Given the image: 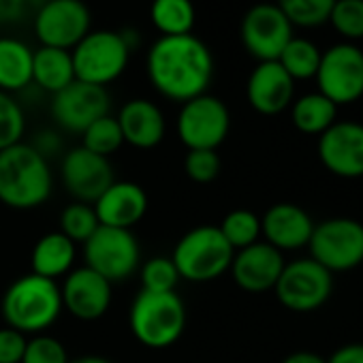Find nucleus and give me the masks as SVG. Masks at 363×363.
I'll list each match as a JSON object with an SVG mask.
<instances>
[{
    "label": "nucleus",
    "instance_id": "3",
    "mask_svg": "<svg viewBox=\"0 0 363 363\" xmlns=\"http://www.w3.org/2000/svg\"><path fill=\"white\" fill-rule=\"evenodd\" d=\"M62 310L60 284L33 272L11 282L0 301V314L7 327L24 335L48 333Z\"/></svg>",
    "mask_w": 363,
    "mask_h": 363
},
{
    "label": "nucleus",
    "instance_id": "13",
    "mask_svg": "<svg viewBox=\"0 0 363 363\" xmlns=\"http://www.w3.org/2000/svg\"><path fill=\"white\" fill-rule=\"evenodd\" d=\"M240 39L252 58L259 62H274L293 39V24L276 3H259L242 18Z\"/></svg>",
    "mask_w": 363,
    "mask_h": 363
},
{
    "label": "nucleus",
    "instance_id": "12",
    "mask_svg": "<svg viewBox=\"0 0 363 363\" xmlns=\"http://www.w3.org/2000/svg\"><path fill=\"white\" fill-rule=\"evenodd\" d=\"M318 92L335 107L350 105L363 96V50L352 43H337L323 52L314 75Z\"/></svg>",
    "mask_w": 363,
    "mask_h": 363
},
{
    "label": "nucleus",
    "instance_id": "25",
    "mask_svg": "<svg viewBox=\"0 0 363 363\" xmlns=\"http://www.w3.org/2000/svg\"><path fill=\"white\" fill-rule=\"evenodd\" d=\"M75 82L73 58L69 50L37 48L33 54V86L41 92L56 94Z\"/></svg>",
    "mask_w": 363,
    "mask_h": 363
},
{
    "label": "nucleus",
    "instance_id": "17",
    "mask_svg": "<svg viewBox=\"0 0 363 363\" xmlns=\"http://www.w3.org/2000/svg\"><path fill=\"white\" fill-rule=\"evenodd\" d=\"M111 282L90 267H75L65 276L60 286L62 308L79 320H96L107 314L111 306Z\"/></svg>",
    "mask_w": 363,
    "mask_h": 363
},
{
    "label": "nucleus",
    "instance_id": "32",
    "mask_svg": "<svg viewBox=\"0 0 363 363\" xmlns=\"http://www.w3.org/2000/svg\"><path fill=\"white\" fill-rule=\"evenodd\" d=\"M276 5L293 26L314 28L329 22L335 0H276Z\"/></svg>",
    "mask_w": 363,
    "mask_h": 363
},
{
    "label": "nucleus",
    "instance_id": "38",
    "mask_svg": "<svg viewBox=\"0 0 363 363\" xmlns=\"http://www.w3.org/2000/svg\"><path fill=\"white\" fill-rule=\"evenodd\" d=\"M45 0H0V24H20L33 20Z\"/></svg>",
    "mask_w": 363,
    "mask_h": 363
},
{
    "label": "nucleus",
    "instance_id": "2",
    "mask_svg": "<svg viewBox=\"0 0 363 363\" xmlns=\"http://www.w3.org/2000/svg\"><path fill=\"white\" fill-rule=\"evenodd\" d=\"M54 191L50 160L30 143H16L0 152V203L28 212L41 208Z\"/></svg>",
    "mask_w": 363,
    "mask_h": 363
},
{
    "label": "nucleus",
    "instance_id": "29",
    "mask_svg": "<svg viewBox=\"0 0 363 363\" xmlns=\"http://www.w3.org/2000/svg\"><path fill=\"white\" fill-rule=\"evenodd\" d=\"M218 229L235 252L261 242V218L244 208L229 212L218 225Z\"/></svg>",
    "mask_w": 363,
    "mask_h": 363
},
{
    "label": "nucleus",
    "instance_id": "22",
    "mask_svg": "<svg viewBox=\"0 0 363 363\" xmlns=\"http://www.w3.org/2000/svg\"><path fill=\"white\" fill-rule=\"evenodd\" d=\"M124 143L137 150H152L162 143L167 135V120L162 109L150 99L126 101L116 116Z\"/></svg>",
    "mask_w": 363,
    "mask_h": 363
},
{
    "label": "nucleus",
    "instance_id": "24",
    "mask_svg": "<svg viewBox=\"0 0 363 363\" xmlns=\"http://www.w3.org/2000/svg\"><path fill=\"white\" fill-rule=\"evenodd\" d=\"M35 50L18 37H0V90L24 92L33 86Z\"/></svg>",
    "mask_w": 363,
    "mask_h": 363
},
{
    "label": "nucleus",
    "instance_id": "23",
    "mask_svg": "<svg viewBox=\"0 0 363 363\" xmlns=\"http://www.w3.org/2000/svg\"><path fill=\"white\" fill-rule=\"evenodd\" d=\"M75 259H77L75 244L60 231H52L37 240L30 252V267L33 274L58 282V278H65L73 269Z\"/></svg>",
    "mask_w": 363,
    "mask_h": 363
},
{
    "label": "nucleus",
    "instance_id": "41",
    "mask_svg": "<svg viewBox=\"0 0 363 363\" xmlns=\"http://www.w3.org/2000/svg\"><path fill=\"white\" fill-rule=\"evenodd\" d=\"M327 363H363V342H350L333 350Z\"/></svg>",
    "mask_w": 363,
    "mask_h": 363
},
{
    "label": "nucleus",
    "instance_id": "5",
    "mask_svg": "<svg viewBox=\"0 0 363 363\" xmlns=\"http://www.w3.org/2000/svg\"><path fill=\"white\" fill-rule=\"evenodd\" d=\"M235 250L225 240L218 227L201 225L179 238L173 248L171 261L179 280L212 282L231 269Z\"/></svg>",
    "mask_w": 363,
    "mask_h": 363
},
{
    "label": "nucleus",
    "instance_id": "1",
    "mask_svg": "<svg viewBox=\"0 0 363 363\" xmlns=\"http://www.w3.org/2000/svg\"><path fill=\"white\" fill-rule=\"evenodd\" d=\"M145 75L162 99L182 105L208 92L214 79V56L193 33L158 37L147 50Z\"/></svg>",
    "mask_w": 363,
    "mask_h": 363
},
{
    "label": "nucleus",
    "instance_id": "16",
    "mask_svg": "<svg viewBox=\"0 0 363 363\" xmlns=\"http://www.w3.org/2000/svg\"><path fill=\"white\" fill-rule=\"evenodd\" d=\"M318 158L335 177H363V124L352 120L333 122L318 137Z\"/></svg>",
    "mask_w": 363,
    "mask_h": 363
},
{
    "label": "nucleus",
    "instance_id": "21",
    "mask_svg": "<svg viewBox=\"0 0 363 363\" xmlns=\"http://www.w3.org/2000/svg\"><path fill=\"white\" fill-rule=\"evenodd\" d=\"M147 195L143 186L135 182H111L109 189L92 203L96 218L103 227H116V229H128L133 231L135 225H139L147 212Z\"/></svg>",
    "mask_w": 363,
    "mask_h": 363
},
{
    "label": "nucleus",
    "instance_id": "14",
    "mask_svg": "<svg viewBox=\"0 0 363 363\" xmlns=\"http://www.w3.org/2000/svg\"><path fill=\"white\" fill-rule=\"evenodd\" d=\"M111 109V99L107 88L90 86L84 82H73L65 90L52 94L50 111L54 122L67 130L82 135L92 122L107 116Z\"/></svg>",
    "mask_w": 363,
    "mask_h": 363
},
{
    "label": "nucleus",
    "instance_id": "36",
    "mask_svg": "<svg viewBox=\"0 0 363 363\" xmlns=\"http://www.w3.org/2000/svg\"><path fill=\"white\" fill-rule=\"evenodd\" d=\"M69 361L71 359L65 344L50 333L30 335L22 357V363H69Z\"/></svg>",
    "mask_w": 363,
    "mask_h": 363
},
{
    "label": "nucleus",
    "instance_id": "30",
    "mask_svg": "<svg viewBox=\"0 0 363 363\" xmlns=\"http://www.w3.org/2000/svg\"><path fill=\"white\" fill-rule=\"evenodd\" d=\"M101 227L92 203L73 201L60 214V233L73 244H86Z\"/></svg>",
    "mask_w": 363,
    "mask_h": 363
},
{
    "label": "nucleus",
    "instance_id": "34",
    "mask_svg": "<svg viewBox=\"0 0 363 363\" xmlns=\"http://www.w3.org/2000/svg\"><path fill=\"white\" fill-rule=\"evenodd\" d=\"M141 291L150 293H171L179 282V274L171 261V257H152L147 259L141 269Z\"/></svg>",
    "mask_w": 363,
    "mask_h": 363
},
{
    "label": "nucleus",
    "instance_id": "7",
    "mask_svg": "<svg viewBox=\"0 0 363 363\" xmlns=\"http://www.w3.org/2000/svg\"><path fill=\"white\" fill-rule=\"evenodd\" d=\"M175 130L186 150H218L231 130V111L225 101L206 92L179 105Z\"/></svg>",
    "mask_w": 363,
    "mask_h": 363
},
{
    "label": "nucleus",
    "instance_id": "8",
    "mask_svg": "<svg viewBox=\"0 0 363 363\" xmlns=\"http://www.w3.org/2000/svg\"><path fill=\"white\" fill-rule=\"evenodd\" d=\"M308 250L327 272H350L363 263V225L346 216L327 218L314 225Z\"/></svg>",
    "mask_w": 363,
    "mask_h": 363
},
{
    "label": "nucleus",
    "instance_id": "42",
    "mask_svg": "<svg viewBox=\"0 0 363 363\" xmlns=\"http://www.w3.org/2000/svg\"><path fill=\"white\" fill-rule=\"evenodd\" d=\"M282 363H327V359L312 350H297V352H291L289 357H284Z\"/></svg>",
    "mask_w": 363,
    "mask_h": 363
},
{
    "label": "nucleus",
    "instance_id": "20",
    "mask_svg": "<svg viewBox=\"0 0 363 363\" xmlns=\"http://www.w3.org/2000/svg\"><path fill=\"white\" fill-rule=\"evenodd\" d=\"M246 96L257 113L278 116L291 107L295 96V82L280 67L278 60L259 62L248 77Z\"/></svg>",
    "mask_w": 363,
    "mask_h": 363
},
{
    "label": "nucleus",
    "instance_id": "6",
    "mask_svg": "<svg viewBox=\"0 0 363 363\" xmlns=\"http://www.w3.org/2000/svg\"><path fill=\"white\" fill-rule=\"evenodd\" d=\"M130 56L133 50L124 41L120 30H90L71 50L75 79L90 86L107 88L124 75Z\"/></svg>",
    "mask_w": 363,
    "mask_h": 363
},
{
    "label": "nucleus",
    "instance_id": "27",
    "mask_svg": "<svg viewBox=\"0 0 363 363\" xmlns=\"http://www.w3.org/2000/svg\"><path fill=\"white\" fill-rule=\"evenodd\" d=\"M150 22L160 37L191 35L197 22L193 0H152Z\"/></svg>",
    "mask_w": 363,
    "mask_h": 363
},
{
    "label": "nucleus",
    "instance_id": "33",
    "mask_svg": "<svg viewBox=\"0 0 363 363\" xmlns=\"http://www.w3.org/2000/svg\"><path fill=\"white\" fill-rule=\"evenodd\" d=\"M26 133V113L13 94L0 90V152L22 141Z\"/></svg>",
    "mask_w": 363,
    "mask_h": 363
},
{
    "label": "nucleus",
    "instance_id": "35",
    "mask_svg": "<svg viewBox=\"0 0 363 363\" xmlns=\"http://www.w3.org/2000/svg\"><path fill=\"white\" fill-rule=\"evenodd\" d=\"M329 22L342 37L363 39V0H335Z\"/></svg>",
    "mask_w": 363,
    "mask_h": 363
},
{
    "label": "nucleus",
    "instance_id": "4",
    "mask_svg": "<svg viewBox=\"0 0 363 363\" xmlns=\"http://www.w3.org/2000/svg\"><path fill=\"white\" fill-rule=\"evenodd\" d=\"M128 327L135 340L145 348H169L184 333L186 306L175 291H141L130 303Z\"/></svg>",
    "mask_w": 363,
    "mask_h": 363
},
{
    "label": "nucleus",
    "instance_id": "43",
    "mask_svg": "<svg viewBox=\"0 0 363 363\" xmlns=\"http://www.w3.org/2000/svg\"><path fill=\"white\" fill-rule=\"evenodd\" d=\"M69 363H113V361L107 357H101V354H84V357L71 359Z\"/></svg>",
    "mask_w": 363,
    "mask_h": 363
},
{
    "label": "nucleus",
    "instance_id": "40",
    "mask_svg": "<svg viewBox=\"0 0 363 363\" xmlns=\"http://www.w3.org/2000/svg\"><path fill=\"white\" fill-rule=\"evenodd\" d=\"M41 156H45L48 160L52 158V156H58L60 152H62V139H60V135L56 133V130H50V128H45V130H41L37 137H35V141L30 143Z\"/></svg>",
    "mask_w": 363,
    "mask_h": 363
},
{
    "label": "nucleus",
    "instance_id": "28",
    "mask_svg": "<svg viewBox=\"0 0 363 363\" xmlns=\"http://www.w3.org/2000/svg\"><path fill=\"white\" fill-rule=\"evenodd\" d=\"M320 56L323 52L316 48V43L303 37H293L289 45L282 50L278 62L291 75L293 82H299V79H312L316 75Z\"/></svg>",
    "mask_w": 363,
    "mask_h": 363
},
{
    "label": "nucleus",
    "instance_id": "31",
    "mask_svg": "<svg viewBox=\"0 0 363 363\" xmlns=\"http://www.w3.org/2000/svg\"><path fill=\"white\" fill-rule=\"evenodd\" d=\"M122 143H124V139H122L120 124H118L116 116H111V113L99 118L82 133V145L99 156H105V158L116 154L122 147Z\"/></svg>",
    "mask_w": 363,
    "mask_h": 363
},
{
    "label": "nucleus",
    "instance_id": "26",
    "mask_svg": "<svg viewBox=\"0 0 363 363\" xmlns=\"http://www.w3.org/2000/svg\"><path fill=\"white\" fill-rule=\"evenodd\" d=\"M291 122L299 133L320 137L337 122V107L320 92H310L291 103Z\"/></svg>",
    "mask_w": 363,
    "mask_h": 363
},
{
    "label": "nucleus",
    "instance_id": "9",
    "mask_svg": "<svg viewBox=\"0 0 363 363\" xmlns=\"http://www.w3.org/2000/svg\"><path fill=\"white\" fill-rule=\"evenodd\" d=\"M274 293L286 310L308 314L329 301L333 293V274L310 257L295 259L284 265Z\"/></svg>",
    "mask_w": 363,
    "mask_h": 363
},
{
    "label": "nucleus",
    "instance_id": "19",
    "mask_svg": "<svg viewBox=\"0 0 363 363\" xmlns=\"http://www.w3.org/2000/svg\"><path fill=\"white\" fill-rule=\"evenodd\" d=\"M312 216L295 203H276L261 216V238L280 252L308 248L314 231Z\"/></svg>",
    "mask_w": 363,
    "mask_h": 363
},
{
    "label": "nucleus",
    "instance_id": "18",
    "mask_svg": "<svg viewBox=\"0 0 363 363\" xmlns=\"http://www.w3.org/2000/svg\"><path fill=\"white\" fill-rule=\"evenodd\" d=\"M284 265L286 261L280 250H276L267 242H257L235 252L229 272L242 291L265 293L274 291Z\"/></svg>",
    "mask_w": 363,
    "mask_h": 363
},
{
    "label": "nucleus",
    "instance_id": "10",
    "mask_svg": "<svg viewBox=\"0 0 363 363\" xmlns=\"http://www.w3.org/2000/svg\"><path fill=\"white\" fill-rule=\"evenodd\" d=\"M84 261L86 267L113 284L128 280L139 269L141 248L133 231L101 225L84 244Z\"/></svg>",
    "mask_w": 363,
    "mask_h": 363
},
{
    "label": "nucleus",
    "instance_id": "15",
    "mask_svg": "<svg viewBox=\"0 0 363 363\" xmlns=\"http://www.w3.org/2000/svg\"><path fill=\"white\" fill-rule=\"evenodd\" d=\"M60 177L67 193L75 201L94 203L113 182V167L109 158L77 145L62 154Z\"/></svg>",
    "mask_w": 363,
    "mask_h": 363
},
{
    "label": "nucleus",
    "instance_id": "39",
    "mask_svg": "<svg viewBox=\"0 0 363 363\" xmlns=\"http://www.w3.org/2000/svg\"><path fill=\"white\" fill-rule=\"evenodd\" d=\"M28 337L11 327L0 329V363H22Z\"/></svg>",
    "mask_w": 363,
    "mask_h": 363
},
{
    "label": "nucleus",
    "instance_id": "37",
    "mask_svg": "<svg viewBox=\"0 0 363 363\" xmlns=\"http://www.w3.org/2000/svg\"><path fill=\"white\" fill-rule=\"evenodd\" d=\"M218 150H189L184 156V173L197 184H210L220 173Z\"/></svg>",
    "mask_w": 363,
    "mask_h": 363
},
{
    "label": "nucleus",
    "instance_id": "11",
    "mask_svg": "<svg viewBox=\"0 0 363 363\" xmlns=\"http://www.w3.org/2000/svg\"><path fill=\"white\" fill-rule=\"evenodd\" d=\"M41 48L73 50L90 30L92 13L84 0H45L33 18Z\"/></svg>",
    "mask_w": 363,
    "mask_h": 363
}]
</instances>
